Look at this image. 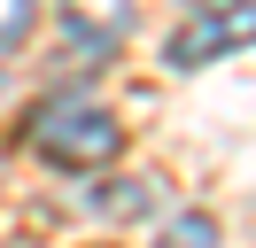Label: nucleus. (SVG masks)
<instances>
[{
  "label": "nucleus",
  "instance_id": "nucleus-4",
  "mask_svg": "<svg viewBox=\"0 0 256 248\" xmlns=\"http://www.w3.org/2000/svg\"><path fill=\"white\" fill-rule=\"evenodd\" d=\"M156 248H218V225H210L202 210H186V217H171V225H163Z\"/></svg>",
  "mask_w": 256,
  "mask_h": 248
},
{
  "label": "nucleus",
  "instance_id": "nucleus-2",
  "mask_svg": "<svg viewBox=\"0 0 256 248\" xmlns=\"http://www.w3.org/2000/svg\"><path fill=\"white\" fill-rule=\"evenodd\" d=\"M240 46H256V0H210V8H194V24L171 31V70H202V62H225L240 54Z\"/></svg>",
  "mask_w": 256,
  "mask_h": 248
},
{
  "label": "nucleus",
  "instance_id": "nucleus-1",
  "mask_svg": "<svg viewBox=\"0 0 256 248\" xmlns=\"http://www.w3.org/2000/svg\"><path fill=\"white\" fill-rule=\"evenodd\" d=\"M116 148H124V124L101 101H47L32 116V155L54 170H101L116 163Z\"/></svg>",
  "mask_w": 256,
  "mask_h": 248
},
{
  "label": "nucleus",
  "instance_id": "nucleus-6",
  "mask_svg": "<svg viewBox=\"0 0 256 248\" xmlns=\"http://www.w3.org/2000/svg\"><path fill=\"white\" fill-rule=\"evenodd\" d=\"M194 8H210V0H194Z\"/></svg>",
  "mask_w": 256,
  "mask_h": 248
},
{
  "label": "nucleus",
  "instance_id": "nucleus-5",
  "mask_svg": "<svg viewBox=\"0 0 256 248\" xmlns=\"http://www.w3.org/2000/svg\"><path fill=\"white\" fill-rule=\"evenodd\" d=\"M32 16H39V0H0V54H8V46H24Z\"/></svg>",
  "mask_w": 256,
  "mask_h": 248
},
{
  "label": "nucleus",
  "instance_id": "nucleus-3",
  "mask_svg": "<svg viewBox=\"0 0 256 248\" xmlns=\"http://www.w3.org/2000/svg\"><path fill=\"white\" fill-rule=\"evenodd\" d=\"M62 31L78 46H94V54H109L132 31V0H62Z\"/></svg>",
  "mask_w": 256,
  "mask_h": 248
}]
</instances>
